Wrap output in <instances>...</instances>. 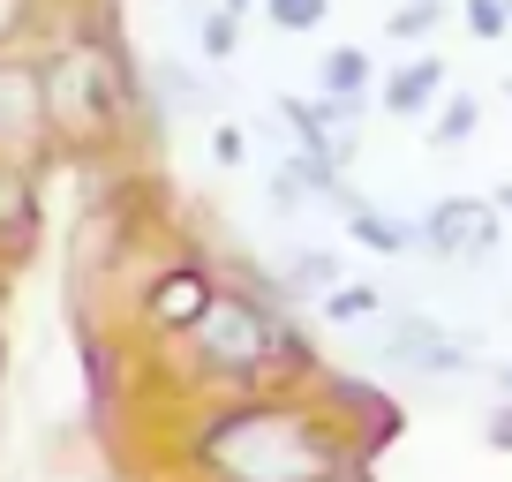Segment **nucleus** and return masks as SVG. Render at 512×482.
I'll list each match as a JSON object with an SVG mask.
<instances>
[{
	"instance_id": "1",
	"label": "nucleus",
	"mask_w": 512,
	"mask_h": 482,
	"mask_svg": "<svg viewBox=\"0 0 512 482\" xmlns=\"http://www.w3.org/2000/svg\"><path fill=\"white\" fill-rule=\"evenodd\" d=\"M362 452L369 437H354L332 407L287 392H234L196 430V467L211 482H332Z\"/></svg>"
},
{
	"instance_id": "2",
	"label": "nucleus",
	"mask_w": 512,
	"mask_h": 482,
	"mask_svg": "<svg viewBox=\"0 0 512 482\" xmlns=\"http://www.w3.org/2000/svg\"><path fill=\"white\" fill-rule=\"evenodd\" d=\"M46 68V113H53V136L68 144H106L121 129V68L106 61L98 46H68L53 53Z\"/></svg>"
},
{
	"instance_id": "3",
	"label": "nucleus",
	"mask_w": 512,
	"mask_h": 482,
	"mask_svg": "<svg viewBox=\"0 0 512 482\" xmlns=\"http://www.w3.org/2000/svg\"><path fill=\"white\" fill-rule=\"evenodd\" d=\"M377 362H392V370L422 377V385H452V377L475 370V339L467 332H445L437 317H392L377 324Z\"/></svg>"
},
{
	"instance_id": "4",
	"label": "nucleus",
	"mask_w": 512,
	"mask_h": 482,
	"mask_svg": "<svg viewBox=\"0 0 512 482\" xmlns=\"http://www.w3.org/2000/svg\"><path fill=\"white\" fill-rule=\"evenodd\" d=\"M505 249V211L497 196H437L422 211V257L437 264H490Z\"/></svg>"
},
{
	"instance_id": "5",
	"label": "nucleus",
	"mask_w": 512,
	"mask_h": 482,
	"mask_svg": "<svg viewBox=\"0 0 512 482\" xmlns=\"http://www.w3.org/2000/svg\"><path fill=\"white\" fill-rule=\"evenodd\" d=\"M279 121H287L294 151H317L324 166H339L347 174L354 159H362V98H279Z\"/></svg>"
},
{
	"instance_id": "6",
	"label": "nucleus",
	"mask_w": 512,
	"mask_h": 482,
	"mask_svg": "<svg viewBox=\"0 0 512 482\" xmlns=\"http://www.w3.org/2000/svg\"><path fill=\"white\" fill-rule=\"evenodd\" d=\"M53 136L46 113V68L31 61H0V159H23Z\"/></svg>"
},
{
	"instance_id": "7",
	"label": "nucleus",
	"mask_w": 512,
	"mask_h": 482,
	"mask_svg": "<svg viewBox=\"0 0 512 482\" xmlns=\"http://www.w3.org/2000/svg\"><path fill=\"white\" fill-rule=\"evenodd\" d=\"M211 302H219V287H211L204 264H166V272L151 279V294H144V317H151V332L189 339L196 324L211 317Z\"/></svg>"
},
{
	"instance_id": "8",
	"label": "nucleus",
	"mask_w": 512,
	"mask_h": 482,
	"mask_svg": "<svg viewBox=\"0 0 512 482\" xmlns=\"http://www.w3.org/2000/svg\"><path fill=\"white\" fill-rule=\"evenodd\" d=\"M445 98V61L430 46H415V61H392L377 76V113L384 121H430Z\"/></svg>"
},
{
	"instance_id": "9",
	"label": "nucleus",
	"mask_w": 512,
	"mask_h": 482,
	"mask_svg": "<svg viewBox=\"0 0 512 482\" xmlns=\"http://www.w3.org/2000/svg\"><path fill=\"white\" fill-rule=\"evenodd\" d=\"M264 204H272L279 219H294V211H309V204H332V211H347V189H339V166H324L317 151H294V159L272 174Z\"/></svg>"
},
{
	"instance_id": "10",
	"label": "nucleus",
	"mask_w": 512,
	"mask_h": 482,
	"mask_svg": "<svg viewBox=\"0 0 512 482\" xmlns=\"http://www.w3.org/2000/svg\"><path fill=\"white\" fill-rule=\"evenodd\" d=\"M339 219H347V241H362V249H377V257H407V249L422 257V219H400V211L369 204V196H347Z\"/></svg>"
},
{
	"instance_id": "11",
	"label": "nucleus",
	"mask_w": 512,
	"mask_h": 482,
	"mask_svg": "<svg viewBox=\"0 0 512 482\" xmlns=\"http://www.w3.org/2000/svg\"><path fill=\"white\" fill-rule=\"evenodd\" d=\"M377 76H384V68L369 61L362 46H332V53L317 61V91H332V98H362V106L377 98Z\"/></svg>"
},
{
	"instance_id": "12",
	"label": "nucleus",
	"mask_w": 512,
	"mask_h": 482,
	"mask_svg": "<svg viewBox=\"0 0 512 482\" xmlns=\"http://www.w3.org/2000/svg\"><path fill=\"white\" fill-rule=\"evenodd\" d=\"M482 129V98L475 91H445L437 98V113L422 121V136H430V151H467Z\"/></svg>"
},
{
	"instance_id": "13",
	"label": "nucleus",
	"mask_w": 512,
	"mask_h": 482,
	"mask_svg": "<svg viewBox=\"0 0 512 482\" xmlns=\"http://www.w3.org/2000/svg\"><path fill=\"white\" fill-rule=\"evenodd\" d=\"M445 16H452V0H400V8L384 16V38H392V46H430V38L445 31Z\"/></svg>"
},
{
	"instance_id": "14",
	"label": "nucleus",
	"mask_w": 512,
	"mask_h": 482,
	"mask_svg": "<svg viewBox=\"0 0 512 482\" xmlns=\"http://www.w3.org/2000/svg\"><path fill=\"white\" fill-rule=\"evenodd\" d=\"M317 309H324V324H384V287H369V279H339Z\"/></svg>"
},
{
	"instance_id": "15",
	"label": "nucleus",
	"mask_w": 512,
	"mask_h": 482,
	"mask_svg": "<svg viewBox=\"0 0 512 482\" xmlns=\"http://www.w3.org/2000/svg\"><path fill=\"white\" fill-rule=\"evenodd\" d=\"M339 279H347V272H339V257H332V249H302V257H287V287H294V302H309V294L324 302V294H332Z\"/></svg>"
},
{
	"instance_id": "16",
	"label": "nucleus",
	"mask_w": 512,
	"mask_h": 482,
	"mask_svg": "<svg viewBox=\"0 0 512 482\" xmlns=\"http://www.w3.org/2000/svg\"><path fill=\"white\" fill-rule=\"evenodd\" d=\"M196 46H204V61H234L241 53V16L234 8H211V16L196 23Z\"/></svg>"
},
{
	"instance_id": "17",
	"label": "nucleus",
	"mask_w": 512,
	"mask_h": 482,
	"mask_svg": "<svg viewBox=\"0 0 512 482\" xmlns=\"http://www.w3.org/2000/svg\"><path fill=\"white\" fill-rule=\"evenodd\" d=\"M460 23H467V38H482V46L512 38V8L505 0H460Z\"/></svg>"
},
{
	"instance_id": "18",
	"label": "nucleus",
	"mask_w": 512,
	"mask_h": 482,
	"mask_svg": "<svg viewBox=\"0 0 512 482\" xmlns=\"http://www.w3.org/2000/svg\"><path fill=\"white\" fill-rule=\"evenodd\" d=\"M264 16H272L287 38H302V31H317V23L332 16V0H264Z\"/></svg>"
},
{
	"instance_id": "19",
	"label": "nucleus",
	"mask_w": 512,
	"mask_h": 482,
	"mask_svg": "<svg viewBox=\"0 0 512 482\" xmlns=\"http://www.w3.org/2000/svg\"><path fill=\"white\" fill-rule=\"evenodd\" d=\"M482 445H490V452H512V392H497V407L482 415Z\"/></svg>"
},
{
	"instance_id": "20",
	"label": "nucleus",
	"mask_w": 512,
	"mask_h": 482,
	"mask_svg": "<svg viewBox=\"0 0 512 482\" xmlns=\"http://www.w3.org/2000/svg\"><path fill=\"white\" fill-rule=\"evenodd\" d=\"M211 159H219V166H241V159H249V136H241L234 121H219V129H211Z\"/></svg>"
},
{
	"instance_id": "21",
	"label": "nucleus",
	"mask_w": 512,
	"mask_h": 482,
	"mask_svg": "<svg viewBox=\"0 0 512 482\" xmlns=\"http://www.w3.org/2000/svg\"><path fill=\"white\" fill-rule=\"evenodd\" d=\"M23 23H31V0H0V46H16Z\"/></svg>"
},
{
	"instance_id": "22",
	"label": "nucleus",
	"mask_w": 512,
	"mask_h": 482,
	"mask_svg": "<svg viewBox=\"0 0 512 482\" xmlns=\"http://www.w3.org/2000/svg\"><path fill=\"white\" fill-rule=\"evenodd\" d=\"M490 196H497V211H505V219H512V181H497Z\"/></svg>"
},
{
	"instance_id": "23",
	"label": "nucleus",
	"mask_w": 512,
	"mask_h": 482,
	"mask_svg": "<svg viewBox=\"0 0 512 482\" xmlns=\"http://www.w3.org/2000/svg\"><path fill=\"white\" fill-rule=\"evenodd\" d=\"M332 482H369V467H362V460H354V467H339V475H332Z\"/></svg>"
},
{
	"instance_id": "24",
	"label": "nucleus",
	"mask_w": 512,
	"mask_h": 482,
	"mask_svg": "<svg viewBox=\"0 0 512 482\" xmlns=\"http://www.w3.org/2000/svg\"><path fill=\"white\" fill-rule=\"evenodd\" d=\"M219 8H234V16H249V8H264V0H219Z\"/></svg>"
},
{
	"instance_id": "25",
	"label": "nucleus",
	"mask_w": 512,
	"mask_h": 482,
	"mask_svg": "<svg viewBox=\"0 0 512 482\" xmlns=\"http://www.w3.org/2000/svg\"><path fill=\"white\" fill-rule=\"evenodd\" d=\"M497 392H512V362H505V370H497Z\"/></svg>"
},
{
	"instance_id": "26",
	"label": "nucleus",
	"mask_w": 512,
	"mask_h": 482,
	"mask_svg": "<svg viewBox=\"0 0 512 482\" xmlns=\"http://www.w3.org/2000/svg\"><path fill=\"white\" fill-rule=\"evenodd\" d=\"M505 98H512V76H505Z\"/></svg>"
}]
</instances>
